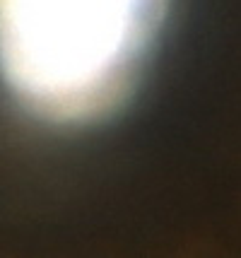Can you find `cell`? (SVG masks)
<instances>
[{
  "label": "cell",
  "instance_id": "cell-1",
  "mask_svg": "<svg viewBox=\"0 0 241 258\" xmlns=\"http://www.w3.org/2000/svg\"><path fill=\"white\" fill-rule=\"evenodd\" d=\"M162 0H0V73L34 111L77 121L123 92Z\"/></svg>",
  "mask_w": 241,
  "mask_h": 258
}]
</instances>
